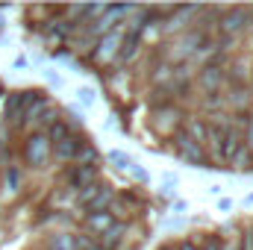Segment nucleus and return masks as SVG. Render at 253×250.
I'll list each match as a JSON object with an SVG mask.
<instances>
[{"label": "nucleus", "mask_w": 253, "mask_h": 250, "mask_svg": "<svg viewBox=\"0 0 253 250\" xmlns=\"http://www.w3.org/2000/svg\"><path fill=\"white\" fill-rule=\"evenodd\" d=\"M112 197H115V194H112V188L100 186V191H97V194H94V197L85 203L88 215H91V212H109V203H112Z\"/></svg>", "instance_id": "obj_8"}, {"label": "nucleus", "mask_w": 253, "mask_h": 250, "mask_svg": "<svg viewBox=\"0 0 253 250\" xmlns=\"http://www.w3.org/2000/svg\"><path fill=\"white\" fill-rule=\"evenodd\" d=\"M174 209H177V215H186L189 203H186V200H174Z\"/></svg>", "instance_id": "obj_24"}, {"label": "nucleus", "mask_w": 253, "mask_h": 250, "mask_svg": "<svg viewBox=\"0 0 253 250\" xmlns=\"http://www.w3.org/2000/svg\"><path fill=\"white\" fill-rule=\"evenodd\" d=\"M245 141H248L245 147H248V150H251V153H253V118H251V121H248V138H245Z\"/></svg>", "instance_id": "obj_23"}, {"label": "nucleus", "mask_w": 253, "mask_h": 250, "mask_svg": "<svg viewBox=\"0 0 253 250\" xmlns=\"http://www.w3.org/2000/svg\"><path fill=\"white\" fill-rule=\"evenodd\" d=\"M200 83H203V88H215V85H221V68L218 65H206L203 68V74H200Z\"/></svg>", "instance_id": "obj_13"}, {"label": "nucleus", "mask_w": 253, "mask_h": 250, "mask_svg": "<svg viewBox=\"0 0 253 250\" xmlns=\"http://www.w3.org/2000/svg\"><path fill=\"white\" fill-rule=\"evenodd\" d=\"M80 147H83V141L71 132L68 138H62V141H56L50 150L56 153V159H62V162H71V159H77V153H80Z\"/></svg>", "instance_id": "obj_5"}, {"label": "nucleus", "mask_w": 253, "mask_h": 250, "mask_svg": "<svg viewBox=\"0 0 253 250\" xmlns=\"http://www.w3.org/2000/svg\"><path fill=\"white\" fill-rule=\"evenodd\" d=\"M0 33H3V24H0Z\"/></svg>", "instance_id": "obj_30"}, {"label": "nucleus", "mask_w": 253, "mask_h": 250, "mask_svg": "<svg viewBox=\"0 0 253 250\" xmlns=\"http://www.w3.org/2000/svg\"><path fill=\"white\" fill-rule=\"evenodd\" d=\"M245 21H248V15H245L242 9H233V12L224 18V24H221V33H224V36H233V33H239V30L245 27Z\"/></svg>", "instance_id": "obj_9"}, {"label": "nucleus", "mask_w": 253, "mask_h": 250, "mask_svg": "<svg viewBox=\"0 0 253 250\" xmlns=\"http://www.w3.org/2000/svg\"><path fill=\"white\" fill-rule=\"evenodd\" d=\"M206 132H209V126L203 124V121L189 118V121H186V132H183V135H186L189 141H194V144H203V141H206Z\"/></svg>", "instance_id": "obj_10"}, {"label": "nucleus", "mask_w": 253, "mask_h": 250, "mask_svg": "<svg viewBox=\"0 0 253 250\" xmlns=\"http://www.w3.org/2000/svg\"><path fill=\"white\" fill-rule=\"evenodd\" d=\"M24 156H27V162L33 168L47 165V159H50V141H47V135L44 132H33L27 138V144H24Z\"/></svg>", "instance_id": "obj_1"}, {"label": "nucleus", "mask_w": 253, "mask_h": 250, "mask_svg": "<svg viewBox=\"0 0 253 250\" xmlns=\"http://www.w3.org/2000/svg\"><path fill=\"white\" fill-rule=\"evenodd\" d=\"M97 180V165H77L68 174V186L71 188H85Z\"/></svg>", "instance_id": "obj_4"}, {"label": "nucleus", "mask_w": 253, "mask_h": 250, "mask_svg": "<svg viewBox=\"0 0 253 250\" xmlns=\"http://www.w3.org/2000/svg\"><path fill=\"white\" fill-rule=\"evenodd\" d=\"M6 186H9V191H18L21 188V171L15 165H9V171H6Z\"/></svg>", "instance_id": "obj_19"}, {"label": "nucleus", "mask_w": 253, "mask_h": 250, "mask_svg": "<svg viewBox=\"0 0 253 250\" xmlns=\"http://www.w3.org/2000/svg\"><path fill=\"white\" fill-rule=\"evenodd\" d=\"M245 206H253V191L248 194V197H245Z\"/></svg>", "instance_id": "obj_29"}, {"label": "nucleus", "mask_w": 253, "mask_h": 250, "mask_svg": "<svg viewBox=\"0 0 253 250\" xmlns=\"http://www.w3.org/2000/svg\"><path fill=\"white\" fill-rule=\"evenodd\" d=\"M221 250H242V245H239V242H230V245H224Z\"/></svg>", "instance_id": "obj_26"}, {"label": "nucleus", "mask_w": 253, "mask_h": 250, "mask_svg": "<svg viewBox=\"0 0 253 250\" xmlns=\"http://www.w3.org/2000/svg\"><path fill=\"white\" fill-rule=\"evenodd\" d=\"M129 171H132V177H135V180H141V183H147V180H150V174H147V171H144V168H141L138 162H135V165H132Z\"/></svg>", "instance_id": "obj_22"}, {"label": "nucleus", "mask_w": 253, "mask_h": 250, "mask_svg": "<svg viewBox=\"0 0 253 250\" xmlns=\"http://www.w3.org/2000/svg\"><path fill=\"white\" fill-rule=\"evenodd\" d=\"M121 245V227L115 224L109 233H103V242H100V250H115Z\"/></svg>", "instance_id": "obj_16"}, {"label": "nucleus", "mask_w": 253, "mask_h": 250, "mask_svg": "<svg viewBox=\"0 0 253 250\" xmlns=\"http://www.w3.org/2000/svg\"><path fill=\"white\" fill-rule=\"evenodd\" d=\"M162 250H171V248H162Z\"/></svg>", "instance_id": "obj_31"}, {"label": "nucleus", "mask_w": 253, "mask_h": 250, "mask_svg": "<svg viewBox=\"0 0 253 250\" xmlns=\"http://www.w3.org/2000/svg\"><path fill=\"white\" fill-rule=\"evenodd\" d=\"M44 135H47V141H50V144H56V141H62V138L71 135V126L65 124L62 118H56L53 124L47 126V132H44Z\"/></svg>", "instance_id": "obj_11"}, {"label": "nucleus", "mask_w": 253, "mask_h": 250, "mask_svg": "<svg viewBox=\"0 0 253 250\" xmlns=\"http://www.w3.org/2000/svg\"><path fill=\"white\" fill-rule=\"evenodd\" d=\"M230 162H233V165H236L239 171H245V168L251 165V150H248V147L242 144V147H239V150L233 153V159H230Z\"/></svg>", "instance_id": "obj_17"}, {"label": "nucleus", "mask_w": 253, "mask_h": 250, "mask_svg": "<svg viewBox=\"0 0 253 250\" xmlns=\"http://www.w3.org/2000/svg\"><path fill=\"white\" fill-rule=\"evenodd\" d=\"M106 162L115 165V168H124V171H129V168L135 165V159H132L129 153H124V150H109V153H106Z\"/></svg>", "instance_id": "obj_14"}, {"label": "nucleus", "mask_w": 253, "mask_h": 250, "mask_svg": "<svg viewBox=\"0 0 253 250\" xmlns=\"http://www.w3.org/2000/svg\"><path fill=\"white\" fill-rule=\"evenodd\" d=\"M24 109H27V91H15V94H9V100H6V118L21 121Z\"/></svg>", "instance_id": "obj_7"}, {"label": "nucleus", "mask_w": 253, "mask_h": 250, "mask_svg": "<svg viewBox=\"0 0 253 250\" xmlns=\"http://www.w3.org/2000/svg\"><path fill=\"white\" fill-rule=\"evenodd\" d=\"M180 250H200V248H197V245H191V242H183V245H180Z\"/></svg>", "instance_id": "obj_27"}, {"label": "nucleus", "mask_w": 253, "mask_h": 250, "mask_svg": "<svg viewBox=\"0 0 253 250\" xmlns=\"http://www.w3.org/2000/svg\"><path fill=\"white\" fill-rule=\"evenodd\" d=\"M121 42H124V33H121V30H109L106 36L97 39L94 59H97V62H109L115 53H121Z\"/></svg>", "instance_id": "obj_2"}, {"label": "nucleus", "mask_w": 253, "mask_h": 250, "mask_svg": "<svg viewBox=\"0 0 253 250\" xmlns=\"http://www.w3.org/2000/svg\"><path fill=\"white\" fill-rule=\"evenodd\" d=\"M47 250H77V239L71 233H56L50 242H47Z\"/></svg>", "instance_id": "obj_12"}, {"label": "nucleus", "mask_w": 253, "mask_h": 250, "mask_svg": "<svg viewBox=\"0 0 253 250\" xmlns=\"http://www.w3.org/2000/svg\"><path fill=\"white\" fill-rule=\"evenodd\" d=\"M94 103H97V91H94L91 85L77 88V106H80V109H91Z\"/></svg>", "instance_id": "obj_15"}, {"label": "nucleus", "mask_w": 253, "mask_h": 250, "mask_svg": "<svg viewBox=\"0 0 253 250\" xmlns=\"http://www.w3.org/2000/svg\"><path fill=\"white\" fill-rule=\"evenodd\" d=\"M177 188H180V177L174 171H165L162 174V191L165 194H177Z\"/></svg>", "instance_id": "obj_18"}, {"label": "nucleus", "mask_w": 253, "mask_h": 250, "mask_svg": "<svg viewBox=\"0 0 253 250\" xmlns=\"http://www.w3.org/2000/svg\"><path fill=\"white\" fill-rule=\"evenodd\" d=\"M97 191H100V183H91V186H85V188H83V194H80V203L85 206V203H88V200H91Z\"/></svg>", "instance_id": "obj_21"}, {"label": "nucleus", "mask_w": 253, "mask_h": 250, "mask_svg": "<svg viewBox=\"0 0 253 250\" xmlns=\"http://www.w3.org/2000/svg\"><path fill=\"white\" fill-rule=\"evenodd\" d=\"M85 224H88L91 233H100V236H103V233H109V230L115 227V218H112L109 212H91V215L85 218Z\"/></svg>", "instance_id": "obj_6"}, {"label": "nucleus", "mask_w": 253, "mask_h": 250, "mask_svg": "<svg viewBox=\"0 0 253 250\" xmlns=\"http://www.w3.org/2000/svg\"><path fill=\"white\" fill-rule=\"evenodd\" d=\"M203 250H221V245H218V242H209V245H206Z\"/></svg>", "instance_id": "obj_28"}, {"label": "nucleus", "mask_w": 253, "mask_h": 250, "mask_svg": "<svg viewBox=\"0 0 253 250\" xmlns=\"http://www.w3.org/2000/svg\"><path fill=\"white\" fill-rule=\"evenodd\" d=\"M233 209H236V200H233V197H227V194H224V197H218V200H215V212L230 215Z\"/></svg>", "instance_id": "obj_20"}, {"label": "nucleus", "mask_w": 253, "mask_h": 250, "mask_svg": "<svg viewBox=\"0 0 253 250\" xmlns=\"http://www.w3.org/2000/svg\"><path fill=\"white\" fill-rule=\"evenodd\" d=\"M47 80H50V85H56V88L62 85V77H59V74H47Z\"/></svg>", "instance_id": "obj_25"}, {"label": "nucleus", "mask_w": 253, "mask_h": 250, "mask_svg": "<svg viewBox=\"0 0 253 250\" xmlns=\"http://www.w3.org/2000/svg\"><path fill=\"white\" fill-rule=\"evenodd\" d=\"M177 153L189 162L191 168H197V165H203V147L200 144H194V141H189L183 132L177 135Z\"/></svg>", "instance_id": "obj_3"}]
</instances>
